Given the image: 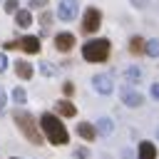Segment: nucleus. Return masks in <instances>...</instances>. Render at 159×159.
Listing matches in <instances>:
<instances>
[{
  "label": "nucleus",
  "instance_id": "bb28decb",
  "mask_svg": "<svg viewBox=\"0 0 159 159\" xmlns=\"http://www.w3.org/2000/svg\"><path fill=\"white\" fill-rule=\"evenodd\" d=\"M7 67H10L7 55H5V52H0V75H2V72H7Z\"/></svg>",
  "mask_w": 159,
  "mask_h": 159
},
{
  "label": "nucleus",
  "instance_id": "473e14b6",
  "mask_svg": "<svg viewBox=\"0 0 159 159\" xmlns=\"http://www.w3.org/2000/svg\"><path fill=\"white\" fill-rule=\"evenodd\" d=\"M10 159H20V157H10Z\"/></svg>",
  "mask_w": 159,
  "mask_h": 159
},
{
  "label": "nucleus",
  "instance_id": "f257e3e1",
  "mask_svg": "<svg viewBox=\"0 0 159 159\" xmlns=\"http://www.w3.org/2000/svg\"><path fill=\"white\" fill-rule=\"evenodd\" d=\"M40 129H42V137H47V142L55 144V147H62V144L70 142L67 127H65L62 119H60L57 114H52V112H45V114L40 117Z\"/></svg>",
  "mask_w": 159,
  "mask_h": 159
},
{
  "label": "nucleus",
  "instance_id": "f8f14e48",
  "mask_svg": "<svg viewBox=\"0 0 159 159\" xmlns=\"http://www.w3.org/2000/svg\"><path fill=\"white\" fill-rule=\"evenodd\" d=\"M55 109H57V114H62V117H75V114H77V107H75L70 99H57V102H55Z\"/></svg>",
  "mask_w": 159,
  "mask_h": 159
},
{
  "label": "nucleus",
  "instance_id": "c85d7f7f",
  "mask_svg": "<svg viewBox=\"0 0 159 159\" xmlns=\"http://www.w3.org/2000/svg\"><path fill=\"white\" fill-rule=\"evenodd\" d=\"M149 94H152V97H154V99L159 102V82H154V84L149 87Z\"/></svg>",
  "mask_w": 159,
  "mask_h": 159
},
{
  "label": "nucleus",
  "instance_id": "6e6552de",
  "mask_svg": "<svg viewBox=\"0 0 159 159\" xmlns=\"http://www.w3.org/2000/svg\"><path fill=\"white\" fill-rule=\"evenodd\" d=\"M75 35L72 32H57L55 35V50H60V52H70L72 47H75Z\"/></svg>",
  "mask_w": 159,
  "mask_h": 159
},
{
  "label": "nucleus",
  "instance_id": "f3484780",
  "mask_svg": "<svg viewBox=\"0 0 159 159\" xmlns=\"http://www.w3.org/2000/svg\"><path fill=\"white\" fill-rule=\"evenodd\" d=\"M142 77H144L142 67H137V65H132V67H124V80H127V82H139Z\"/></svg>",
  "mask_w": 159,
  "mask_h": 159
},
{
  "label": "nucleus",
  "instance_id": "7c9ffc66",
  "mask_svg": "<svg viewBox=\"0 0 159 159\" xmlns=\"http://www.w3.org/2000/svg\"><path fill=\"white\" fill-rule=\"evenodd\" d=\"M122 159H132V152H129V149H124V152H122Z\"/></svg>",
  "mask_w": 159,
  "mask_h": 159
},
{
  "label": "nucleus",
  "instance_id": "cd10ccee",
  "mask_svg": "<svg viewBox=\"0 0 159 159\" xmlns=\"http://www.w3.org/2000/svg\"><path fill=\"white\" fill-rule=\"evenodd\" d=\"M129 2H132V5L137 7V10H144V7L149 5V0H129Z\"/></svg>",
  "mask_w": 159,
  "mask_h": 159
},
{
  "label": "nucleus",
  "instance_id": "dca6fc26",
  "mask_svg": "<svg viewBox=\"0 0 159 159\" xmlns=\"http://www.w3.org/2000/svg\"><path fill=\"white\" fill-rule=\"evenodd\" d=\"M144 47H147V40H144V37L134 35V37L129 40V52H132V55H142V52H144Z\"/></svg>",
  "mask_w": 159,
  "mask_h": 159
},
{
  "label": "nucleus",
  "instance_id": "aec40b11",
  "mask_svg": "<svg viewBox=\"0 0 159 159\" xmlns=\"http://www.w3.org/2000/svg\"><path fill=\"white\" fill-rule=\"evenodd\" d=\"M144 52H147L149 57H159V40H157V37L147 40V47H144Z\"/></svg>",
  "mask_w": 159,
  "mask_h": 159
},
{
  "label": "nucleus",
  "instance_id": "0eeeda50",
  "mask_svg": "<svg viewBox=\"0 0 159 159\" xmlns=\"http://www.w3.org/2000/svg\"><path fill=\"white\" fill-rule=\"evenodd\" d=\"M92 87H94L99 94H112L114 80H112V75H94V77H92Z\"/></svg>",
  "mask_w": 159,
  "mask_h": 159
},
{
  "label": "nucleus",
  "instance_id": "2eb2a0df",
  "mask_svg": "<svg viewBox=\"0 0 159 159\" xmlns=\"http://www.w3.org/2000/svg\"><path fill=\"white\" fill-rule=\"evenodd\" d=\"M15 25H17V27H30V25H32V12H30L27 7L17 10V15H15Z\"/></svg>",
  "mask_w": 159,
  "mask_h": 159
},
{
  "label": "nucleus",
  "instance_id": "a878e982",
  "mask_svg": "<svg viewBox=\"0 0 159 159\" xmlns=\"http://www.w3.org/2000/svg\"><path fill=\"white\" fill-rule=\"evenodd\" d=\"M27 7H35V10H45L47 7V0H30Z\"/></svg>",
  "mask_w": 159,
  "mask_h": 159
},
{
  "label": "nucleus",
  "instance_id": "9b49d317",
  "mask_svg": "<svg viewBox=\"0 0 159 159\" xmlns=\"http://www.w3.org/2000/svg\"><path fill=\"white\" fill-rule=\"evenodd\" d=\"M12 67H15V75H17L20 80H30V77L35 75V67H32L27 60H17Z\"/></svg>",
  "mask_w": 159,
  "mask_h": 159
},
{
  "label": "nucleus",
  "instance_id": "2f4dec72",
  "mask_svg": "<svg viewBox=\"0 0 159 159\" xmlns=\"http://www.w3.org/2000/svg\"><path fill=\"white\" fill-rule=\"evenodd\" d=\"M157 142H159V127H157Z\"/></svg>",
  "mask_w": 159,
  "mask_h": 159
},
{
  "label": "nucleus",
  "instance_id": "9d476101",
  "mask_svg": "<svg viewBox=\"0 0 159 159\" xmlns=\"http://www.w3.org/2000/svg\"><path fill=\"white\" fill-rule=\"evenodd\" d=\"M137 159H157V147H154V142H149V139L139 142V147H137Z\"/></svg>",
  "mask_w": 159,
  "mask_h": 159
},
{
  "label": "nucleus",
  "instance_id": "a211bd4d",
  "mask_svg": "<svg viewBox=\"0 0 159 159\" xmlns=\"http://www.w3.org/2000/svg\"><path fill=\"white\" fill-rule=\"evenodd\" d=\"M37 67H40V75H42V77H55V75H57V67H55L52 62H47V60H42Z\"/></svg>",
  "mask_w": 159,
  "mask_h": 159
},
{
  "label": "nucleus",
  "instance_id": "b1692460",
  "mask_svg": "<svg viewBox=\"0 0 159 159\" xmlns=\"http://www.w3.org/2000/svg\"><path fill=\"white\" fill-rule=\"evenodd\" d=\"M75 159H89V149L87 147H77L75 149Z\"/></svg>",
  "mask_w": 159,
  "mask_h": 159
},
{
  "label": "nucleus",
  "instance_id": "5701e85b",
  "mask_svg": "<svg viewBox=\"0 0 159 159\" xmlns=\"http://www.w3.org/2000/svg\"><path fill=\"white\" fill-rule=\"evenodd\" d=\"M20 47V40H5L2 42V50H5V55L10 52V50H17Z\"/></svg>",
  "mask_w": 159,
  "mask_h": 159
},
{
  "label": "nucleus",
  "instance_id": "7ed1b4c3",
  "mask_svg": "<svg viewBox=\"0 0 159 159\" xmlns=\"http://www.w3.org/2000/svg\"><path fill=\"white\" fill-rule=\"evenodd\" d=\"M109 47L112 42L107 37H94V40H87L82 45V57L87 62H104L109 57Z\"/></svg>",
  "mask_w": 159,
  "mask_h": 159
},
{
  "label": "nucleus",
  "instance_id": "39448f33",
  "mask_svg": "<svg viewBox=\"0 0 159 159\" xmlns=\"http://www.w3.org/2000/svg\"><path fill=\"white\" fill-rule=\"evenodd\" d=\"M119 99H122L129 109H137V107H142V104H144V94H142V92H137V89H134V87H129V84L119 87Z\"/></svg>",
  "mask_w": 159,
  "mask_h": 159
},
{
  "label": "nucleus",
  "instance_id": "4468645a",
  "mask_svg": "<svg viewBox=\"0 0 159 159\" xmlns=\"http://www.w3.org/2000/svg\"><path fill=\"white\" fill-rule=\"evenodd\" d=\"M77 134H80L82 139L92 142V139L97 137V129H94V124H89V122H80V124H77Z\"/></svg>",
  "mask_w": 159,
  "mask_h": 159
},
{
  "label": "nucleus",
  "instance_id": "4be33fe9",
  "mask_svg": "<svg viewBox=\"0 0 159 159\" xmlns=\"http://www.w3.org/2000/svg\"><path fill=\"white\" fill-rule=\"evenodd\" d=\"M40 25H42V27H50V25H52V12H50V10H42V12H40Z\"/></svg>",
  "mask_w": 159,
  "mask_h": 159
},
{
  "label": "nucleus",
  "instance_id": "1a4fd4ad",
  "mask_svg": "<svg viewBox=\"0 0 159 159\" xmlns=\"http://www.w3.org/2000/svg\"><path fill=\"white\" fill-rule=\"evenodd\" d=\"M20 50L27 52V55H37L40 52V37L37 35H25L20 40Z\"/></svg>",
  "mask_w": 159,
  "mask_h": 159
},
{
  "label": "nucleus",
  "instance_id": "412c9836",
  "mask_svg": "<svg viewBox=\"0 0 159 159\" xmlns=\"http://www.w3.org/2000/svg\"><path fill=\"white\" fill-rule=\"evenodd\" d=\"M2 10H5V15H17L20 0H5V2H2Z\"/></svg>",
  "mask_w": 159,
  "mask_h": 159
},
{
  "label": "nucleus",
  "instance_id": "c756f323",
  "mask_svg": "<svg viewBox=\"0 0 159 159\" xmlns=\"http://www.w3.org/2000/svg\"><path fill=\"white\" fill-rule=\"evenodd\" d=\"M5 102H7V92L0 87V112H2V107H5Z\"/></svg>",
  "mask_w": 159,
  "mask_h": 159
},
{
  "label": "nucleus",
  "instance_id": "6ab92c4d",
  "mask_svg": "<svg viewBox=\"0 0 159 159\" xmlns=\"http://www.w3.org/2000/svg\"><path fill=\"white\" fill-rule=\"evenodd\" d=\"M12 102H15L17 107H22V104L27 102V92H25V87H15V89H12Z\"/></svg>",
  "mask_w": 159,
  "mask_h": 159
},
{
  "label": "nucleus",
  "instance_id": "ddd939ff",
  "mask_svg": "<svg viewBox=\"0 0 159 159\" xmlns=\"http://www.w3.org/2000/svg\"><path fill=\"white\" fill-rule=\"evenodd\" d=\"M94 129H97V134L109 137V134L114 132V122H112L109 117H99V119H97V124H94Z\"/></svg>",
  "mask_w": 159,
  "mask_h": 159
},
{
  "label": "nucleus",
  "instance_id": "20e7f679",
  "mask_svg": "<svg viewBox=\"0 0 159 159\" xmlns=\"http://www.w3.org/2000/svg\"><path fill=\"white\" fill-rule=\"evenodd\" d=\"M99 25H102V12L97 7H87L84 15H82V32L84 35H92V32L99 30Z\"/></svg>",
  "mask_w": 159,
  "mask_h": 159
},
{
  "label": "nucleus",
  "instance_id": "423d86ee",
  "mask_svg": "<svg viewBox=\"0 0 159 159\" xmlns=\"http://www.w3.org/2000/svg\"><path fill=\"white\" fill-rule=\"evenodd\" d=\"M77 10H80V2L77 0H60L57 5V17L62 22H72L77 17Z\"/></svg>",
  "mask_w": 159,
  "mask_h": 159
},
{
  "label": "nucleus",
  "instance_id": "f03ea898",
  "mask_svg": "<svg viewBox=\"0 0 159 159\" xmlns=\"http://www.w3.org/2000/svg\"><path fill=\"white\" fill-rule=\"evenodd\" d=\"M12 119H15V124H17V129H20V134L27 139V142H32L35 147H40L42 144V129L37 127V122H35V117L27 112V109H22V107H15L12 109Z\"/></svg>",
  "mask_w": 159,
  "mask_h": 159
},
{
  "label": "nucleus",
  "instance_id": "393cba45",
  "mask_svg": "<svg viewBox=\"0 0 159 159\" xmlns=\"http://www.w3.org/2000/svg\"><path fill=\"white\" fill-rule=\"evenodd\" d=\"M62 94H65V99L72 97V94H75V84H72V82H65V84H62Z\"/></svg>",
  "mask_w": 159,
  "mask_h": 159
}]
</instances>
